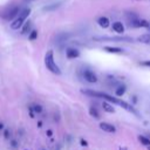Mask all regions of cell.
<instances>
[{"label": "cell", "mask_w": 150, "mask_h": 150, "mask_svg": "<svg viewBox=\"0 0 150 150\" xmlns=\"http://www.w3.org/2000/svg\"><path fill=\"white\" fill-rule=\"evenodd\" d=\"M33 110H34V112H35V114H41L43 109H42V105H40V104L35 103V104H33Z\"/></svg>", "instance_id": "e0dca14e"}, {"label": "cell", "mask_w": 150, "mask_h": 150, "mask_svg": "<svg viewBox=\"0 0 150 150\" xmlns=\"http://www.w3.org/2000/svg\"><path fill=\"white\" fill-rule=\"evenodd\" d=\"M45 66H46V68L50 73H53L55 75H61V69L59 68V66L54 61V53H53V50H48L46 53V55H45Z\"/></svg>", "instance_id": "7a4b0ae2"}, {"label": "cell", "mask_w": 150, "mask_h": 150, "mask_svg": "<svg viewBox=\"0 0 150 150\" xmlns=\"http://www.w3.org/2000/svg\"><path fill=\"white\" fill-rule=\"evenodd\" d=\"M97 23H98L100 27L107 28V27H109L110 21H109V19H108L107 16H101V18H98V20H97Z\"/></svg>", "instance_id": "9c48e42d"}, {"label": "cell", "mask_w": 150, "mask_h": 150, "mask_svg": "<svg viewBox=\"0 0 150 150\" xmlns=\"http://www.w3.org/2000/svg\"><path fill=\"white\" fill-rule=\"evenodd\" d=\"M141 66H144V67H150V60H145V61H142L139 62Z\"/></svg>", "instance_id": "d6986e66"}, {"label": "cell", "mask_w": 150, "mask_h": 150, "mask_svg": "<svg viewBox=\"0 0 150 150\" xmlns=\"http://www.w3.org/2000/svg\"><path fill=\"white\" fill-rule=\"evenodd\" d=\"M29 13H30V9H29V8H25V9H22V11H20L19 15L12 21L11 28H12V29H19V28H21L22 25L25 23L26 19H27V16L29 15Z\"/></svg>", "instance_id": "3957f363"}, {"label": "cell", "mask_w": 150, "mask_h": 150, "mask_svg": "<svg viewBox=\"0 0 150 150\" xmlns=\"http://www.w3.org/2000/svg\"><path fill=\"white\" fill-rule=\"evenodd\" d=\"M125 90H127V87L124 84H120L116 89H115V95L116 96H122L125 94Z\"/></svg>", "instance_id": "7c38bea8"}, {"label": "cell", "mask_w": 150, "mask_h": 150, "mask_svg": "<svg viewBox=\"0 0 150 150\" xmlns=\"http://www.w3.org/2000/svg\"><path fill=\"white\" fill-rule=\"evenodd\" d=\"M38 38V32L36 30H30V34H29V40H35Z\"/></svg>", "instance_id": "ac0fdd59"}, {"label": "cell", "mask_w": 150, "mask_h": 150, "mask_svg": "<svg viewBox=\"0 0 150 150\" xmlns=\"http://www.w3.org/2000/svg\"><path fill=\"white\" fill-rule=\"evenodd\" d=\"M38 127H39V128H41V127H42V122H41V121H39V122H38Z\"/></svg>", "instance_id": "484cf974"}, {"label": "cell", "mask_w": 150, "mask_h": 150, "mask_svg": "<svg viewBox=\"0 0 150 150\" xmlns=\"http://www.w3.org/2000/svg\"><path fill=\"white\" fill-rule=\"evenodd\" d=\"M28 111H29V116H30V118H34V117H35V114H34L33 107H29V108H28Z\"/></svg>", "instance_id": "ffe728a7"}, {"label": "cell", "mask_w": 150, "mask_h": 150, "mask_svg": "<svg viewBox=\"0 0 150 150\" xmlns=\"http://www.w3.org/2000/svg\"><path fill=\"white\" fill-rule=\"evenodd\" d=\"M81 93L84 94V95H87V96H94V97H98V98H104L105 101H108V102H110V103H114V104H117V105L122 107L123 109L130 111L131 114L138 116L137 110H136L130 103H127L125 101H122V100H120V98H117V97H115V96L108 95V94H105V93H101V91L91 90V89H81Z\"/></svg>", "instance_id": "6da1fadb"}, {"label": "cell", "mask_w": 150, "mask_h": 150, "mask_svg": "<svg viewBox=\"0 0 150 150\" xmlns=\"http://www.w3.org/2000/svg\"><path fill=\"white\" fill-rule=\"evenodd\" d=\"M112 29H114L116 33L122 34V33L124 32V26H123V23H122L121 21H116V22L112 23Z\"/></svg>", "instance_id": "ba28073f"}, {"label": "cell", "mask_w": 150, "mask_h": 150, "mask_svg": "<svg viewBox=\"0 0 150 150\" xmlns=\"http://www.w3.org/2000/svg\"><path fill=\"white\" fill-rule=\"evenodd\" d=\"M66 55L68 59H76L80 56V52L75 48H67L66 50Z\"/></svg>", "instance_id": "52a82bcc"}, {"label": "cell", "mask_w": 150, "mask_h": 150, "mask_svg": "<svg viewBox=\"0 0 150 150\" xmlns=\"http://www.w3.org/2000/svg\"><path fill=\"white\" fill-rule=\"evenodd\" d=\"M138 141H139V143L141 144H143V145H145V146H149L150 145V138H148V137H145V136H143V135H138Z\"/></svg>", "instance_id": "5bb4252c"}, {"label": "cell", "mask_w": 150, "mask_h": 150, "mask_svg": "<svg viewBox=\"0 0 150 150\" xmlns=\"http://www.w3.org/2000/svg\"><path fill=\"white\" fill-rule=\"evenodd\" d=\"M102 108H103V110H104L105 112H110V114H114V112H115V108H114L112 104H110V102H108V101H105V102L102 103Z\"/></svg>", "instance_id": "30bf717a"}, {"label": "cell", "mask_w": 150, "mask_h": 150, "mask_svg": "<svg viewBox=\"0 0 150 150\" xmlns=\"http://www.w3.org/2000/svg\"><path fill=\"white\" fill-rule=\"evenodd\" d=\"M30 30H32V22H30V21H26V22L22 25L21 34H22V35L28 34V33H30Z\"/></svg>", "instance_id": "8fae6325"}, {"label": "cell", "mask_w": 150, "mask_h": 150, "mask_svg": "<svg viewBox=\"0 0 150 150\" xmlns=\"http://www.w3.org/2000/svg\"><path fill=\"white\" fill-rule=\"evenodd\" d=\"M118 150H128V149H127L125 146H120V148H118Z\"/></svg>", "instance_id": "4316f807"}, {"label": "cell", "mask_w": 150, "mask_h": 150, "mask_svg": "<svg viewBox=\"0 0 150 150\" xmlns=\"http://www.w3.org/2000/svg\"><path fill=\"white\" fill-rule=\"evenodd\" d=\"M11 144H12V146H16V145H18V143H16L15 141H12V142H11Z\"/></svg>", "instance_id": "d4e9b609"}, {"label": "cell", "mask_w": 150, "mask_h": 150, "mask_svg": "<svg viewBox=\"0 0 150 150\" xmlns=\"http://www.w3.org/2000/svg\"><path fill=\"white\" fill-rule=\"evenodd\" d=\"M20 13V7L16 6V5H12V6H8L6 7L2 12H0V16L5 20H13L15 19Z\"/></svg>", "instance_id": "277c9868"}, {"label": "cell", "mask_w": 150, "mask_h": 150, "mask_svg": "<svg viewBox=\"0 0 150 150\" xmlns=\"http://www.w3.org/2000/svg\"><path fill=\"white\" fill-rule=\"evenodd\" d=\"M89 114L94 118H100V114H98V111H97V109L95 107H90L89 108Z\"/></svg>", "instance_id": "2e32d148"}, {"label": "cell", "mask_w": 150, "mask_h": 150, "mask_svg": "<svg viewBox=\"0 0 150 150\" xmlns=\"http://www.w3.org/2000/svg\"><path fill=\"white\" fill-rule=\"evenodd\" d=\"M104 50L108 52V53H116V54H120V53L123 52V50H122L121 48H118V47H109V46L104 47Z\"/></svg>", "instance_id": "9a60e30c"}, {"label": "cell", "mask_w": 150, "mask_h": 150, "mask_svg": "<svg viewBox=\"0 0 150 150\" xmlns=\"http://www.w3.org/2000/svg\"><path fill=\"white\" fill-rule=\"evenodd\" d=\"M136 103H137V97L132 96V104H136Z\"/></svg>", "instance_id": "cb8c5ba5"}, {"label": "cell", "mask_w": 150, "mask_h": 150, "mask_svg": "<svg viewBox=\"0 0 150 150\" xmlns=\"http://www.w3.org/2000/svg\"><path fill=\"white\" fill-rule=\"evenodd\" d=\"M83 77H84V80H86L87 82H89V83H95V82H97V76H96V74H95L94 71L89 70V69H87V70L83 71Z\"/></svg>", "instance_id": "5b68a950"}, {"label": "cell", "mask_w": 150, "mask_h": 150, "mask_svg": "<svg viewBox=\"0 0 150 150\" xmlns=\"http://www.w3.org/2000/svg\"><path fill=\"white\" fill-rule=\"evenodd\" d=\"M98 127H100L103 131H105V132H115V131H116V128H115L112 124L107 123V122H100Z\"/></svg>", "instance_id": "8992f818"}, {"label": "cell", "mask_w": 150, "mask_h": 150, "mask_svg": "<svg viewBox=\"0 0 150 150\" xmlns=\"http://www.w3.org/2000/svg\"><path fill=\"white\" fill-rule=\"evenodd\" d=\"M4 137H5L6 139L9 138V130H8V129H5V131H4Z\"/></svg>", "instance_id": "44dd1931"}, {"label": "cell", "mask_w": 150, "mask_h": 150, "mask_svg": "<svg viewBox=\"0 0 150 150\" xmlns=\"http://www.w3.org/2000/svg\"><path fill=\"white\" fill-rule=\"evenodd\" d=\"M46 135H47L48 137H52V136H53V130H50V129H48V130L46 131Z\"/></svg>", "instance_id": "603a6c76"}, {"label": "cell", "mask_w": 150, "mask_h": 150, "mask_svg": "<svg viewBox=\"0 0 150 150\" xmlns=\"http://www.w3.org/2000/svg\"><path fill=\"white\" fill-rule=\"evenodd\" d=\"M139 42L145 43V45H150V34H142L141 36H138L137 39Z\"/></svg>", "instance_id": "4fadbf2b"}, {"label": "cell", "mask_w": 150, "mask_h": 150, "mask_svg": "<svg viewBox=\"0 0 150 150\" xmlns=\"http://www.w3.org/2000/svg\"><path fill=\"white\" fill-rule=\"evenodd\" d=\"M4 128H5V127H4V123H2V122H0V130H2Z\"/></svg>", "instance_id": "83f0119b"}, {"label": "cell", "mask_w": 150, "mask_h": 150, "mask_svg": "<svg viewBox=\"0 0 150 150\" xmlns=\"http://www.w3.org/2000/svg\"><path fill=\"white\" fill-rule=\"evenodd\" d=\"M80 143H81L82 146H88V142H87L84 138H81V139H80Z\"/></svg>", "instance_id": "7402d4cb"}]
</instances>
